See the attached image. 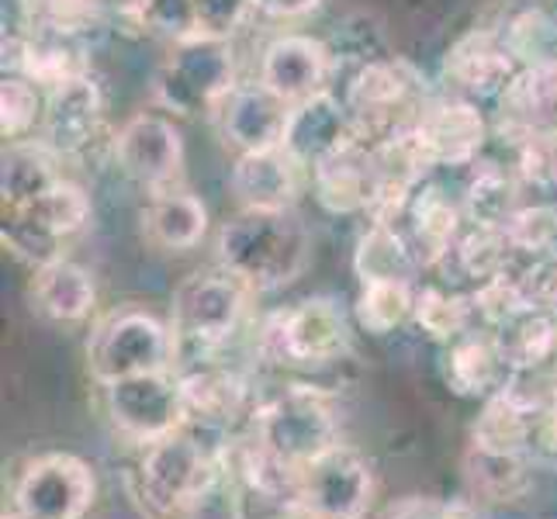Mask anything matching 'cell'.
Segmentation results:
<instances>
[{"label":"cell","mask_w":557,"mask_h":519,"mask_svg":"<svg viewBox=\"0 0 557 519\" xmlns=\"http://www.w3.org/2000/svg\"><path fill=\"white\" fill-rule=\"evenodd\" d=\"M222 447L225 436L195 427L146 444L139 465L125 474L136 512L143 519H198L222 489Z\"/></svg>","instance_id":"cell-1"},{"label":"cell","mask_w":557,"mask_h":519,"mask_svg":"<svg viewBox=\"0 0 557 519\" xmlns=\"http://www.w3.org/2000/svg\"><path fill=\"white\" fill-rule=\"evenodd\" d=\"M257 363L298 384L347 363L354 354V316L330 295H312L271 312L253 339Z\"/></svg>","instance_id":"cell-2"},{"label":"cell","mask_w":557,"mask_h":519,"mask_svg":"<svg viewBox=\"0 0 557 519\" xmlns=\"http://www.w3.org/2000/svg\"><path fill=\"white\" fill-rule=\"evenodd\" d=\"M219 267L239 277L249 292H277L305 274L312 260V236L295 208H243L219 228Z\"/></svg>","instance_id":"cell-3"},{"label":"cell","mask_w":557,"mask_h":519,"mask_svg":"<svg viewBox=\"0 0 557 519\" xmlns=\"http://www.w3.org/2000/svg\"><path fill=\"white\" fill-rule=\"evenodd\" d=\"M246 430L284 468H309L315 457L339 444L333 392L315 388V384L287 381L284 388L260 395Z\"/></svg>","instance_id":"cell-4"},{"label":"cell","mask_w":557,"mask_h":519,"mask_svg":"<svg viewBox=\"0 0 557 519\" xmlns=\"http://www.w3.org/2000/svg\"><path fill=\"white\" fill-rule=\"evenodd\" d=\"M253 292L225 271H198L177 284L170 298V330L177 343V368L215 360L222 346L239 333Z\"/></svg>","instance_id":"cell-5"},{"label":"cell","mask_w":557,"mask_h":519,"mask_svg":"<svg viewBox=\"0 0 557 519\" xmlns=\"http://www.w3.org/2000/svg\"><path fill=\"white\" fill-rule=\"evenodd\" d=\"M343 104H347L354 132L363 143H384L409 132L422 101L430 98L426 76H422L401 55H377L347 73L343 84Z\"/></svg>","instance_id":"cell-6"},{"label":"cell","mask_w":557,"mask_h":519,"mask_svg":"<svg viewBox=\"0 0 557 519\" xmlns=\"http://www.w3.org/2000/svg\"><path fill=\"white\" fill-rule=\"evenodd\" d=\"M177 368V343L170 322L157 319L146 309L125 305L104 316L87 339V371L90 381L108 388L114 381L174 371Z\"/></svg>","instance_id":"cell-7"},{"label":"cell","mask_w":557,"mask_h":519,"mask_svg":"<svg viewBox=\"0 0 557 519\" xmlns=\"http://www.w3.org/2000/svg\"><path fill=\"white\" fill-rule=\"evenodd\" d=\"M236 87V52L228 38L215 35H190L170 46L152 98L177 119H198V114L219 111V104Z\"/></svg>","instance_id":"cell-8"},{"label":"cell","mask_w":557,"mask_h":519,"mask_svg":"<svg viewBox=\"0 0 557 519\" xmlns=\"http://www.w3.org/2000/svg\"><path fill=\"white\" fill-rule=\"evenodd\" d=\"M98 498V474L81 454L49 450L32 457L11 489V512L22 519H84Z\"/></svg>","instance_id":"cell-9"},{"label":"cell","mask_w":557,"mask_h":519,"mask_svg":"<svg viewBox=\"0 0 557 519\" xmlns=\"http://www.w3.org/2000/svg\"><path fill=\"white\" fill-rule=\"evenodd\" d=\"M104 409L111 427L128 444H157V440L187 427L181 371H152L125 381H114L104 388Z\"/></svg>","instance_id":"cell-10"},{"label":"cell","mask_w":557,"mask_h":519,"mask_svg":"<svg viewBox=\"0 0 557 519\" xmlns=\"http://www.w3.org/2000/svg\"><path fill=\"white\" fill-rule=\"evenodd\" d=\"M409 136L433 173L468 170L474 160L485 157L488 122L482 104L454 98V94H430L416 114Z\"/></svg>","instance_id":"cell-11"},{"label":"cell","mask_w":557,"mask_h":519,"mask_svg":"<svg viewBox=\"0 0 557 519\" xmlns=\"http://www.w3.org/2000/svg\"><path fill=\"white\" fill-rule=\"evenodd\" d=\"M177 371L184 388L187 427L225 440L249 427V416H253L260 395L253 392V381L239 368L215 357V360L187 363V368Z\"/></svg>","instance_id":"cell-12"},{"label":"cell","mask_w":557,"mask_h":519,"mask_svg":"<svg viewBox=\"0 0 557 519\" xmlns=\"http://www.w3.org/2000/svg\"><path fill=\"white\" fill-rule=\"evenodd\" d=\"M520 73L523 66L509 52L503 28H471L444 55L440 81H444V94H454V98H465L471 104H503Z\"/></svg>","instance_id":"cell-13"},{"label":"cell","mask_w":557,"mask_h":519,"mask_svg":"<svg viewBox=\"0 0 557 519\" xmlns=\"http://www.w3.org/2000/svg\"><path fill=\"white\" fill-rule=\"evenodd\" d=\"M371 460L347 444H336L298 471V495L309 516L325 519H363L374 503Z\"/></svg>","instance_id":"cell-14"},{"label":"cell","mask_w":557,"mask_h":519,"mask_svg":"<svg viewBox=\"0 0 557 519\" xmlns=\"http://www.w3.org/2000/svg\"><path fill=\"white\" fill-rule=\"evenodd\" d=\"M114 163L128 181L143 184L146 190L174 187L184 166V139L177 125L157 111L132 114L111 139Z\"/></svg>","instance_id":"cell-15"},{"label":"cell","mask_w":557,"mask_h":519,"mask_svg":"<svg viewBox=\"0 0 557 519\" xmlns=\"http://www.w3.org/2000/svg\"><path fill=\"white\" fill-rule=\"evenodd\" d=\"M395 222L406 228L422 271H433V267L447 263L450 249L457 246L460 233H465V225H468V211L460 195L454 198L430 173L426 181H419V187L409 195L406 208H401V215Z\"/></svg>","instance_id":"cell-16"},{"label":"cell","mask_w":557,"mask_h":519,"mask_svg":"<svg viewBox=\"0 0 557 519\" xmlns=\"http://www.w3.org/2000/svg\"><path fill=\"white\" fill-rule=\"evenodd\" d=\"M336 73L330 42L312 35H277L271 46L260 52V84L271 87L287 104L309 101L315 94L330 90Z\"/></svg>","instance_id":"cell-17"},{"label":"cell","mask_w":557,"mask_h":519,"mask_svg":"<svg viewBox=\"0 0 557 519\" xmlns=\"http://www.w3.org/2000/svg\"><path fill=\"white\" fill-rule=\"evenodd\" d=\"M312 195L322 211L330 215H374V208L381 201V173L371 143L354 139L350 146H343L333 152L330 160H322L312 173Z\"/></svg>","instance_id":"cell-18"},{"label":"cell","mask_w":557,"mask_h":519,"mask_svg":"<svg viewBox=\"0 0 557 519\" xmlns=\"http://www.w3.org/2000/svg\"><path fill=\"white\" fill-rule=\"evenodd\" d=\"M287 114H292V104L257 81V84H236L233 94L219 104L215 119L222 128V139L236 152H257L284 143Z\"/></svg>","instance_id":"cell-19"},{"label":"cell","mask_w":557,"mask_h":519,"mask_svg":"<svg viewBox=\"0 0 557 519\" xmlns=\"http://www.w3.org/2000/svg\"><path fill=\"white\" fill-rule=\"evenodd\" d=\"M354 139H357V132H354V119L347 104H343V98H336L333 90H325L309 101L292 104L281 146L312 173L322 160H330L333 152L350 146Z\"/></svg>","instance_id":"cell-20"},{"label":"cell","mask_w":557,"mask_h":519,"mask_svg":"<svg viewBox=\"0 0 557 519\" xmlns=\"http://www.w3.org/2000/svg\"><path fill=\"white\" fill-rule=\"evenodd\" d=\"M104 128V101L94 76H81L60 90L49 94L42 143L55 157H84L90 146H98Z\"/></svg>","instance_id":"cell-21"},{"label":"cell","mask_w":557,"mask_h":519,"mask_svg":"<svg viewBox=\"0 0 557 519\" xmlns=\"http://www.w3.org/2000/svg\"><path fill=\"white\" fill-rule=\"evenodd\" d=\"M4 66L8 73H22L46 94L60 90L81 76H90V60L81 38L70 35H11L4 38Z\"/></svg>","instance_id":"cell-22"},{"label":"cell","mask_w":557,"mask_h":519,"mask_svg":"<svg viewBox=\"0 0 557 519\" xmlns=\"http://www.w3.org/2000/svg\"><path fill=\"white\" fill-rule=\"evenodd\" d=\"M440 368H444V381L454 395L474 401H485L512 381V368L506 363L503 346L485 325H474L471 333L447 343Z\"/></svg>","instance_id":"cell-23"},{"label":"cell","mask_w":557,"mask_h":519,"mask_svg":"<svg viewBox=\"0 0 557 519\" xmlns=\"http://www.w3.org/2000/svg\"><path fill=\"white\" fill-rule=\"evenodd\" d=\"M305 170L284 146L239 152L233 163V195L243 208H263V211H284L295 208L301 195Z\"/></svg>","instance_id":"cell-24"},{"label":"cell","mask_w":557,"mask_h":519,"mask_svg":"<svg viewBox=\"0 0 557 519\" xmlns=\"http://www.w3.org/2000/svg\"><path fill=\"white\" fill-rule=\"evenodd\" d=\"M465 492L482 506H516L533 492V454H503L468 444L460 457Z\"/></svg>","instance_id":"cell-25"},{"label":"cell","mask_w":557,"mask_h":519,"mask_svg":"<svg viewBox=\"0 0 557 519\" xmlns=\"http://www.w3.org/2000/svg\"><path fill=\"white\" fill-rule=\"evenodd\" d=\"M32 301L35 312L60 322V325H76L84 322L94 305H98V281L87 271L84 263H76L70 257H55L46 267L32 271Z\"/></svg>","instance_id":"cell-26"},{"label":"cell","mask_w":557,"mask_h":519,"mask_svg":"<svg viewBox=\"0 0 557 519\" xmlns=\"http://www.w3.org/2000/svg\"><path fill=\"white\" fill-rule=\"evenodd\" d=\"M527 187V177L516 163H503L482 157L465 170V187H460V201H465L468 222H488L506 225L516 211L523 208L520 195Z\"/></svg>","instance_id":"cell-27"},{"label":"cell","mask_w":557,"mask_h":519,"mask_svg":"<svg viewBox=\"0 0 557 519\" xmlns=\"http://www.w3.org/2000/svg\"><path fill=\"white\" fill-rule=\"evenodd\" d=\"M208 233V208L201 198H195L190 190L181 187H163L152 190L149 205L143 208V236L170 249V254H184L195 249Z\"/></svg>","instance_id":"cell-28"},{"label":"cell","mask_w":557,"mask_h":519,"mask_svg":"<svg viewBox=\"0 0 557 519\" xmlns=\"http://www.w3.org/2000/svg\"><path fill=\"white\" fill-rule=\"evenodd\" d=\"M354 274L360 284L416 281L422 274V263L398 222H368L354 246Z\"/></svg>","instance_id":"cell-29"},{"label":"cell","mask_w":557,"mask_h":519,"mask_svg":"<svg viewBox=\"0 0 557 519\" xmlns=\"http://www.w3.org/2000/svg\"><path fill=\"white\" fill-rule=\"evenodd\" d=\"M503 346L512 374H554L557 360V316L547 309H523L498 330H492Z\"/></svg>","instance_id":"cell-30"},{"label":"cell","mask_w":557,"mask_h":519,"mask_svg":"<svg viewBox=\"0 0 557 519\" xmlns=\"http://www.w3.org/2000/svg\"><path fill=\"white\" fill-rule=\"evenodd\" d=\"M516 260H520V254H516V246L509 239V228L488 222H468L447 257V263H454L457 274L468 277L471 284H482L495 274L509 271V267H516Z\"/></svg>","instance_id":"cell-31"},{"label":"cell","mask_w":557,"mask_h":519,"mask_svg":"<svg viewBox=\"0 0 557 519\" xmlns=\"http://www.w3.org/2000/svg\"><path fill=\"white\" fill-rule=\"evenodd\" d=\"M412 325L440 346L460 339L478 325L471 292H454V287H440V284L416 287Z\"/></svg>","instance_id":"cell-32"},{"label":"cell","mask_w":557,"mask_h":519,"mask_svg":"<svg viewBox=\"0 0 557 519\" xmlns=\"http://www.w3.org/2000/svg\"><path fill=\"white\" fill-rule=\"evenodd\" d=\"M55 163L60 157L46 143H14L4 157V177H0L4 208H25L42 198L55 181H63Z\"/></svg>","instance_id":"cell-33"},{"label":"cell","mask_w":557,"mask_h":519,"mask_svg":"<svg viewBox=\"0 0 557 519\" xmlns=\"http://www.w3.org/2000/svg\"><path fill=\"white\" fill-rule=\"evenodd\" d=\"M416 281H371L360 284L354 301V322L371 336H392L412 322L416 309Z\"/></svg>","instance_id":"cell-34"},{"label":"cell","mask_w":557,"mask_h":519,"mask_svg":"<svg viewBox=\"0 0 557 519\" xmlns=\"http://www.w3.org/2000/svg\"><path fill=\"white\" fill-rule=\"evenodd\" d=\"M114 0H17L25 32L81 38L104 17Z\"/></svg>","instance_id":"cell-35"},{"label":"cell","mask_w":557,"mask_h":519,"mask_svg":"<svg viewBox=\"0 0 557 519\" xmlns=\"http://www.w3.org/2000/svg\"><path fill=\"white\" fill-rule=\"evenodd\" d=\"M503 38L523 70L554 63L557 60V14L544 4L516 8L512 17L503 25Z\"/></svg>","instance_id":"cell-36"},{"label":"cell","mask_w":557,"mask_h":519,"mask_svg":"<svg viewBox=\"0 0 557 519\" xmlns=\"http://www.w3.org/2000/svg\"><path fill=\"white\" fill-rule=\"evenodd\" d=\"M49 94L22 73H4L0 81V132L11 143H28L35 128L46 122Z\"/></svg>","instance_id":"cell-37"},{"label":"cell","mask_w":557,"mask_h":519,"mask_svg":"<svg viewBox=\"0 0 557 519\" xmlns=\"http://www.w3.org/2000/svg\"><path fill=\"white\" fill-rule=\"evenodd\" d=\"M122 14L136 28L163 35L170 42L198 35L195 4L190 0H122Z\"/></svg>","instance_id":"cell-38"},{"label":"cell","mask_w":557,"mask_h":519,"mask_svg":"<svg viewBox=\"0 0 557 519\" xmlns=\"http://www.w3.org/2000/svg\"><path fill=\"white\" fill-rule=\"evenodd\" d=\"M506 228L520 260L557 257V205H523Z\"/></svg>","instance_id":"cell-39"},{"label":"cell","mask_w":557,"mask_h":519,"mask_svg":"<svg viewBox=\"0 0 557 519\" xmlns=\"http://www.w3.org/2000/svg\"><path fill=\"white\" fill-rule=\"evenodd\" d=\"M512 152H516V166H520L527 184L557 190V125L530 132L527 139L512 146Z\"/></svg>","instance_id":"cell-40"},{"label":"cell","mask_w":557,"mask_h":519,"mask_svg":"<svg viewBox=\"0 0 557 519\" xmlns=\"http://www.w3.org/2000/svg\"><path fill=\"white\" fill-rule=\"evenodd\" d=\"M195 4V22L198 35H215L228 38L253 11V0H190Z\"/></svg>","instance_id":"cell-41"},{"label":"cell","mask_w":557,"mask_h":519,"mask_svg":"<svg viewBox=\"0 0 557 519\" xmlns=\"http://www.w3.org/2000/svg\"><path fill=\"white\" fill-rule=\"evenodd\" d=\"M381 519H444V498L436 495H406L384 509Z\"/></svg>","instance_id":"cell-42"},{"label":"cell","mask_w":557,"mask_h":519,"mask_svg":"<svg viewBox=\"0 0 557 519\" xmlns=\"http://www.w3.org/2000/svg\"><path fill=\"white\" fill-rule=\"evenodd\" d=\"M322 0H253V11L277 17V22H295V17H305L319 11Z\"/></svg>","instance_id":"cell-43"},{"label":"cell","mask_w":557,"mask_h":519,"mask_svg":"<svg viewBox=\"0 0 557 519\" xmlns=\"http://www.w3.org/2000/svg\"><path fill=\"white\" fill-rule=\"evenodd\" d=\"M485 509L478 503L474 495H454V498H444V519H485Z\"/></svg>","instance_id":"cell-44"},{"label":"cell","mask_w":557,"mask_h":519,"mask_svg":"<svg viewBox=\"0 0 557 519\" xmlns=\"http://www.w3.org/2000/svg\"><path fill=\"white\" fill-rule=\"evenodd\" d=\"M506 4H512V8H530V4H541V0H506Z\"/></svg>","instance_id":"cell-45"},{"label":"cell","mask_w":557,"mask_h":519,"mask_svg":"<svg viewBox=\"0 0 557 519\" xmlns=\"http://www.w3.org/2000/svg\"><path fill=\"white\" fill-rule=\"evenodd\" d=\"M4 519H22V516H17V512H11V509H8V512H4Z\"/></svg>","instance_id":"cell-46"},{"label":"cell","mask_w":557,"mask_h":519,"mask_svg":"<svg viewBox=\"0 0 557 519\" xmlns=\"http://www.w3.org/2000/svg\"><path fill=\"white\" fill-rule=\"evenodd\" d=\"M305 519H325V516H305Z\"/></svg>","instance_id":"cell-47"}]
</instances>
